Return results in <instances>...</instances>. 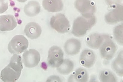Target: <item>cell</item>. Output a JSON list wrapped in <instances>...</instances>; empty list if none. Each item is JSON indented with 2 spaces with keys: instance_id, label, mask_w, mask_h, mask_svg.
Masks as SVG:
<instances>
[{
  "instance_id": "obj_21",
  "label": "cell",
  "mask_w": 123,
  "mask_h": 82,
  "mask_svg": "<svg viewBox=\"0 0 123 82\" xmlns=\"http://www.w3.org/2000/svg\"><path fill=\"white\" fill-rule=\"evenodd\" d=\"M114 38L117 42L123 45V25H118L114 28L113 31Z\"/></svg>"
},
{
  "instance_id": "obj_14",
  "label": "cell",
  "mask_w": 123,
  "mask_h": 82,
  "mask_svg": "<svg viewBox=\"0 0 123 82\" xmlns=\"http://www.w3.org/2000/svg\"><path fill=\"white\" fill-rule=\"evenodd\" d=\"M105 34L101 35L97 33L91 34L86 39L87 45L90 48L95 49L100 47L105 38Z\"/></svg>"
},
{
  "instance_id": "obj_8",
  "label": "cell",
  "mask_w": 123,
  "mask_h": 82,
  "mask_svg": "<svg viewBox=\"0 0 123 82\" xmlns=\"http://www.w3.org/2000/svg\"><path fill=\"white\" fill-rule=\"evenodd\" d=\"M22 57L25 66L27 67L32 68L38 65L40 60V56L37 51L30 49L23 53Z\"/></svg>"
},
{
  "instance_id": "obj_15",
  "label": "cell",
  "mask_w": 123,
  "mask_h": 82,
  "mask_svg": "<svg viewBox=\"0 0 123 82\" xmlns=\"http://www.w3.org/2000/svg\"><path fill=\"white\" fill-rule=\"evenodd\" d=\"M42 6L45 10L52 13L62 11L63 7L61 0H43Z\"/></svg>"
},
{
  "instance_id": "obj_20",
  "label": "cell",
  "mask_w": 123,
  "mask_h": 82,
  "mask_svg": "<svg viewBox=\"0 0 123 82\" xmlns=\"http://www.w3.org/2000/svg\"><path fill=\"white\" fill-rule=\"evenodd\" d=\"M100 81L103 82H115L117 79L115 75L111 72L105 70L100 73L99 76Z\"/></svg>"
},
{
  "instance_id": "obj_10",
  "label": "cell",
  "mask_w": 123,
  "mask_h": 82,
  "mask_svg": "<svg viewBox=\"0 0 123 82\" xmlns=\"http://www.w3.org/2000/svg\"><path fill=\"white\" fill-rule=\"evenodd\" d=\"M17 25V22L14 16L12 15L0 16V31H10L13 29Z\"/></svg>"
},
{
  "instance_id": "obj_5",
  "label": "cell",
  "mask_w": 123,
  "mask_h": 82,
  "mask_svg": "<svg viewBox=\"0 0 123 82\" xmlns=\"http://www.w3.org/2000/svg\"><path fill=\"white\" fill-rule=\"evenodd\" d=\"M50 24L52 28L60 33L67 32L70 29L69 21L65 15L62 13L53 16L50 19Z\"/></svg>"
},
{
  "instance_id": "obj_16",
  "label": "cell",
  "mask_w": 123,
  "mask_h": 82,
  "mask_svg": "<svg viewBox=\"0 0 123 82\" xmlns=\"http://www.w3.org/2000/svg\"><path fill=\"white\" fill-rule=\"evenodd\" d=\"M40 6L37 2L32 1H29L24 7V12L27 16L33 17L38 14L40 11Z\"/></svg>"
},
{
  "instance_id": "obj_23",
  "label": "cell",
  "mask_w": 123,
  "mask_h": 82,
  "mask_svg": "<svg viewBox=\"0 0 123 82\" xmlns=\"http://www.w3.org/2000/svg\"><path fill=\"white\" fill-rule=\"evenodd\" d=\"M107 4L111 6L116 5L121 2L122 0H105Z\"/></svg>"
},
{
  "instance_id": "obj_6",
  "label": "cell",
  "mask_w": 123,
  "mask_h": 82,
  "mask_svg": "<svg viewBox=\"0 0 123 82\" xmlns=\"http://www.w3.org/2000/svg\"><path fill=\"white\" fill-rule=\"evenodd\" d=\"M64 53L61 49L57 46H53L48 52L47 62L48 65L53 68H57L62 63Z\"/></svg>"
},
{
  "instance_id": "obj_3",
  "label": "cell",
  "mask_w": 123,
  "mask_h": 82,
  "mask_svg": "<svg viewBox=\"0 0 123 82\" xmlns=\"http://www.w3.org/2000/svg\"><path fill=\"white\" fill-rule=\"evenodd\" d=\"M28 41L24 36L19 35L13 37L9 42L8 49L11 54H19L25 51L27 48Z\"/></svg>"
},
{
  "instance_id": "obj_17",
  "label": "cell",
  "mask_w": 123,
  "mask_h": 82,
  "mask_svg": "<svg viewBox=\"0 0 123 82\" xmlns=\"http://www.w3.org/2000/svg\"><path fill=\"white\" fill-rule=\"evenodd\" d=\"M88 76L85 69L79 68L76 70L68 79L69 82H86L88 80Z\"/></svg>"
},
{
  "instance_id": "obj_11",
  "label": "cell",
  "mask_w": 123,
  "mask_h": 82,
  "mask_svg": "<svg viewBox=\"0 0 123 82\" xmlns=\"http://www.w3.org/2000/svg\"><path fill=\"white\" fill-rule=\"evenodd\" d=\"M81 47V43L79 40L75 38H71L65 42L64 49L67 54L73 56L79 53Z\"/></svg>"
},
{
  "instance_id": "obj_12",
  "label": "cell",
  "mask_w": 123,
  "mask_h": 82,
  "mask_svg": "<svg viewBox=\"0 0 123 82\" xmlns=\"http://www.w3.org/2000/svg\"><path fill=\"white\" fill-rule=\"evenodd\" d=\"M95 60V56L93 52L89 50L85 49L80 55V64L86 68H90L94 64Z\"/></svg>"
},
{
  "instance_id": "obj_13",
  "label": "cell",
  "mask_w": 123,
  "mask_h": 82,
  "mask_svg": "<svg viewBox=\"0 0 123 82\" xmlns=\"http://www.w3.org/2000/svg\"><path fill=\"white\" fill-rule=\"evenodd\" d=\"M24 32L28 37L31 39H34L40 36L42 30L41 27L37 23L30 22L25 26Z\"/></svg>"
},
{
  "instance_id": "obj_19",
  "label": "cell",
  "mask_w": 123,
  "mask_h": 82,
  "mask_svg": "<svg viewBox=\"0 0 123 82\" xmlns=\"http://www.w3.org/2000/svg\"><path fill=\"white\" fill-rule=\"evenodd\" d=\"M74 64L71 60L68 59L63 60L61 64L57 68V70L60 74L67 75L73 70Z\"/></svg>"
},
{
  "instance_id": "obj_18",
  "label": "cell",
  "mask_w": 123,
  "mask_h": 82,
  "mask_svg": "<svg viewBox=\"0 0 123 82\" xmlns=\"http://www.w3.org/2000/svg\"><path fill=\"white\" fill-rule=\"evenodd\" d=\"M123 51H120L117 57L113 61L112 67L113 70L119 76H123Z\"/></svg>"
},
{
  "instance_id": "obj_2",
  "label": "cell",
  "mask_w": 123,
  "mask_h": 82,
  "mask_svg": "<svg viewBox=\"0 0 123 82\" xmlns=\"http://www.w3.org/2000/svg\"><path fill=\"white\" fill-rule=\"evenodd\" d=\"M96 19L94 15L89 18L82 16L78 17L74 21L72 33L77 37H82L95 24Z\"/></svg>"
},
{
  "instance_id": "obj_1",
  "label": "cell",
  "mask_w": 123,
  "mask_h": 82,
  "mask_svg": "<svg viewBox=\"0 0 123 82\" xmlns=\"http://www.w3.org/2000/svg\"><path fill=\"white\" fill-rule=\"evenodd\" d=\"M20 55L14 54L9 64L1 71L0 78L4 82H14L19 78L23 69Z\"/></svg>"
},
{
  "instance_id": "obj_9",
  "label": "cell",
  "mask_w": 123,
  "mask_h": 82,
  "mask_svg": "<svg viewBox=\"0 0 123 82\" xmlns=\"http://www.w3.org/2000/svg\"><path fill=\"white\" fill-rule=\"evenodd\" d=\"M106 22L110 24H116L123 20V6L117 4L105 16Z\"/></svg>"
},
{
  "instance_id": "obj_24",
  "label": "cell",
  "mask_w": 123,
  "mask_h": 82,
  "mask_svg": "<svg viewBox=\"0 0 123 82\" xmlns=\"http://www.w3.org/2000/svg\"><path fill=\"white\" fill-rule=\"evenodd\" d=\"M18 1L21 2H24L26 1L27 0H17Z\"/></svg>"
},
{
  "instance_id": "obj_4",
  "label": "cell",
  "mask_w": 123,
  "mask_h": 82,
  "mask_svg": "<svg viewBox=\"0 0 123 82\" xmlns=\"http://www.w3.org/2000/svg\"><path fill=\"white\" fill-rule=\"evenodd\" d=\"M99 49L101 57L105 60H109L114 56L117 47L111 37L108 35L105 34L104 40Z\"/></svg>"
},
{
  "instance_id": "obj_22",
  "label": "cell",
  "mask_w": 123,
  "mask_h": 82,
  "mask_svg": "<svg viewBox=\"0 0 123 82\" xmlns=\"http://www.w3.org/2000/svg\"><path fill=\"white\" fill-rule=\"evenodd\" d=\"M8 8V5L5 0H0V14L6 11Z\"/></svg>"
},
{
  "instance_id": "obj_7",
  "label": "cell",
  "mask_w": 123,
  "mask_h": 82,
  "mask_svg": "<svg viewBox=\"0 0 123 82\" xmlns=\"http://www.w3.org/2000/svg\"><path fill=\"white\" fill-rule=\"evenodd\" d=\"M74 5L82 16L86 18H90L94 15L96 12L95 5L89 0H76Z\"/></svg>"
}]
</instances>
